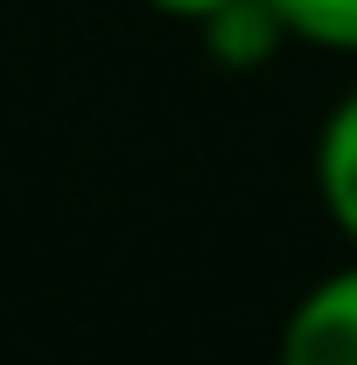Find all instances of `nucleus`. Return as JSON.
Masks as SVG:
<instances>
[{"label":"nucleus","mask_w":357,"mask_h":365,"mask_svg":"<svg viewBox=\"0 0 357 365\" xmlns=\"http://www.w3.org/2000/svg\"><path fill=\"white\" fill-rule=\"evenodd\" d=\"M203 43L224 71H260L273 49L287 43V21L267 0H224L218 14H203Z\"/></svg>","instance_id":"nucleus-2"},{"label":"nucleus","mask_w":357,"mask_h":365,"mask_svg":"<svg viewBox=\"0 0 357 365\" xmlns=\"http://www.w3.org/2000/svg\"><path fill=\"white\" fill-rule=\"evenodd\" d=\"M315 182H322L329 218L357 239V91L329 113V127H322V148H315Z\"/></svg>","instance_id":"nucleus-3"},{"label":"nucleus","mask_w":357,"mask_h":365,"mask_svg":"<svg viewBox=\"0 0 357 365\" xmlns=\"http://www.w3.org/2000/svg\"><path fill=\"white\" fill-rule=\"evenodd\" d=\"M147 7H161V14H182V21H203V14H218L224 0H147Z\"/></svg>","instance_id":"nucleus-5"},{"label":"nucleus","mask_w":357,"mask_h":365,"mask_svg":"<svg viewBox=\"0 0 357 365\" xmlns=\"http://www.w3.org/2000/svg\"><path fill=\"white\" fill-rule=\"evenodd\" d=\"M280 365H357V260L322 274L280 330Z\"/></svg>","instance_id":"nucleus-1"},{"label":"nucleus","mask_w":357,"mask_h":365,"mask_svg":"<svg viewBox=\"0 0 357 365\" xmlns=\"http://www.w3.org/2000/svg\"><path fill=\"white\" fill-rule=\"evenodd\" d=\"M287 21V36L322 49H357V0H267Z\"/></svg>","instance_id":"nucleus-4"}]
</instances>
